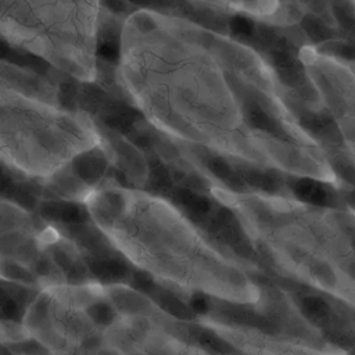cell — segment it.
Returning <instances> with one entry per match:
<instances>
[{
  "mask_svg": "<svg viewBox=\"0 0 355 355\" xmlns=\"http://www.w3.org/2000/svg\"><path fill=\"white\" fill-rule=\"evenodd\" d=\"M83 202L108 241L154 279L230 301L247 288L236 263L166 198L105 183L86 191Z\"/></svg>",
  "mask_w": 355,
  "mask_h": 355,
  "instance_id": "obj_2",
  "label": "cell"
},
{
  "mask_svg": "<svg viewBox=\"0 0 355 355\" xmlns=\"http://www.w3.org/2000/svg\"><path fill=\"white\" fill-rule=\"evenodd\" d=\"M302 309L312 319H322L329 312L327 304L320 297H315V295H309L304 298Z\"/></svg>",
  "mask_w": 355,
  "mask_h": 355,
  "instance_id": "obj_5",
  "label": "cell"
},
{
  "mask_svg": "<svg viewBox=\"0 0 355 355\" xmlns=\"http://www.w3.org/2000/svg\"><path fill=\"white\" fill-rule=\"evenodd\" d=\"M239 43L151 8L121 28L119 80L146 119L165 135L230 157L250 158Z\"/></svg>",
  "mask_w": 355,
  "mask_h": 355,
  "instance_id": "obj_1",
  "label": "cell"
},
{
  "mask_svg": "<svg viewBox=\"0 0 355 355\" xmlns=\"http://www.w3.org/2000/svg\"><path fill=\"white\" fill-rule=\"evenodd\" d=\"M104 340L123 355H208L166 324V316H118L104 329Z\"/></svg>",
  "mask_w": 355,
  "mask_h": 355,
  "instance_id": "obj_4",
  "label": "cell"
},
{
  "mask_svg": "<svg viewBox=\"0 0 355 355\" xmlns=\"http://www.w3.org/2000/svg\"><path fill=\"white\" fill-rule=\"evenodd\" d=\"M97 1H0V36L80 82L97 78Z\"/></svg>",
  "mask_w": 355,
  "mask_h": 355,
  "instance_id": "obj_3",
  "label": "cell"
}]
</instances>
